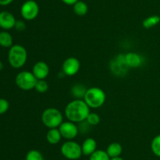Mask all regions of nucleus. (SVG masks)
Listing matches in <instances>:
<instances>
[{
    "instance_id": "nucleus-1",
    "label": "nucleus",
    "mask_w": 160,
    "mask_h": 160,
    "mask_svg": "<svg viewBox=\"0 0 160 160\" xmlns=\"http://www.w3.org/2000/svg\"><path fill=\"white\" fill-rule=\"evenodd\" d=\"M90 112V108L82 99L71 100L67 104L64 110L67 119L75 123H81L86 121Z\"/></svg>"
},
{
    "instance_id": "nucleus-2",
    "label": "nucleus",
    "mask_w": 160,
    "mask_h": 160,
    "mask_svg": "<svg viewBox=\"0 0 160 160\" xmlns=\"http://www.w3.org/2000/svg\"><path fill=\"white\" fill-rule=\"evenodd\" d=\"M83 100L90 108H94V109L99 108L106 102V93L101 88L93 86L87 89Z\"/></svg>"
},
{
    "instance_id": "nucleus-3",
    "label": "nucleus",
    "mask_w": 160,
    "mask_h": 160,
    "mask_svg": "<svg viewBox=\"0 0 160 160\" xmlns=\"http://www.w3.org/2000/svg\"><path fill=\"white\" fill-rule=\"evenodd\" d=\"M28 60V52L21 45H12L8 53V61L12 67L16 69L23 67Z\"/></svg>"
},
{
    "instance_id": "nucleus-4",
    "label": "nucleus",
    "mask_w": 160,
    "mask_h": 160,
    "mask_svg": "<svg viewBox=\"0 0 160 160\" xmlns=\"http://www.w3.org/2000/svg\"><path fill=\"white\" fill-rule=\"evenodd\" d=\"M42 122L48 129L59 128L63 122V115L56 108H48L42 114Z\"/></svg>"
},
{
    "instance_id": "nucleus-5",
    "label": "nucleus",
    "mask_w": 160,
    "mask_h": 160,
    "mask_svg": "<svg viewBox=\"0 0 160 160\" xmlns=\"http://www.w3.org/2000/svg\"><path fill=\"white\" fill-rule=\"evenodd\" d=\"M38 79L34 76L32 72L22 71L19 72L15 78V83L17 87L22 90L28 91L34 89Z\"/></svg>"
},
{
    "instance_id": "nucleus-6",
    "label": "nucleus",
    "mask_w": 160,
    "mask_h": 160,
    "mask_svg": "<svg viewBox=\"0 0 160 160\" xmlns=\"http://www.w3.org/2000/svg\"><path fill=\"white\" fill-rule=\"evenodd\" d=\"M61 154L69 160H78L83 155L81 145L74 141H67L60 147Z\"/></svg>"
},
{
    "instance_id": "nucleus-7",
    "label": "nucleus",
    "mask_w": 160,
    "mask_h": 160,
    "mask_svg": "<svg viewBox=\"0 0 160 160\" xmlns=\"http://www.w3.org/2000/svg\"><path fill=\"white\" fill-rule=\"evenodd\" d=\"M39 6L34 0H26L20 8V14L24 20H33L39 14Z\"/></svg>"
},
{
    "instance_id": "nucleus-8",
    "label": "nucleus",
    "mask_w": 160,
    "mask_h": 160,
    "mask_svg": "<svg viewBox=\"0 0 160 160\" xmlns=\"http://www.w3.org/2000/svg\"><path fill=\"white\" fill-rule=\"evenodd\" d=\"M59 130L62 137L67 141H72L76 138L79 133V128L76 123L69 120L67 122H62L59 126Z\"/></svg>"
},
{
    "instance_id": "nucleus-9",
    "label": "nucleus",
    "mask_w": 160,
    "mask_h": 160,
    "mask_svg": "<svg viewBox=\"0 0 160 160\" xmlns=\"http://www.w3.org/2000/svg\"><path fill=\"white\" fill-rule=\"evenodd\" d=\"M81 69V62L73 56L67 58L62 64V72L67 76H73Z\"/></svg>"
},
{
    "instance_id": "nucleus-10",
    "label": "nucleus",
    "mask_w": 160,
    "mask_h": 160,
    "mask_svg": "<svg viewBox=\"0 0 160 160\" xmlns=\"http://www.w3.org/2000/svg\"><path fill=\"white\" fill-rule=\"evenodd\" d=\"M49 66L45 61H38L32 67V73L38 80L45 79L49 75Z\"/></svg>"
},
{
    "instance_id": "nucleus-11",
    "label": "nucleus",
    "mask_w": 160,
    "mask_h": 160,
    "mask_svg": "<svg viewBox=\"0 0 160 160\" xmlns=\"http://www.w3.org/2000/svg\"><path fill=\"white\" fill-rule=\"evenodd\" d=\"M17 22L15 17L12 13L8 11H2L0 13V28L4 30H10L15 27Z\"/></svg>"
},
{
    "instance_id": "nucleus-12",
    "label": "nucleus",
    "mask_w": 160,
    "mask_h": 160,
    "mask_svg": "<svg viewBox=\"0 0 160 160\" xmlns=\"http://www.w3.org/2000/svg\"><path fill=\"white\" fill-rule=\"evenodd\" d=\"M124 60L127 66L129 68H138L142 66L143 58L140 54L134 52H129L124 54Z\"/></svg>"
},
{
    "instance_id": "nucleus-13",
    "label": "nucleus",
    "mask_w": 160,
    "mask_h": 160,
    "mask_svg": "<svg viewBox=\"0 0 160 160\" xmlns=\"http://www.w3.org/2000/svg\"><path fill=\"white\" fill-rule=\"evenodd\" d=\"M81 150H82L83 155L90 156L97 150L96 141L92 137L86 138L81 144Z\"/></svg>"
},
{
    "instance_id": "nucleus-14",
    "label": "nucleus",
    "mask_w": 160,
    "mask_h": 160,
    "mask_svg": "<svg viewBox=\"0 0 160 160\" xmlns=\"http://www.w3.org/2000/svg\"><path fill=\"white\" fill-rule=\"evenodd\" d=\"M62 138V135H61L60 132H59V128L48 129V131L46 133V140L48 144H59Z\"/></svg>"
},
{
    "instance_id": "nucleus-15",
    "label": "nucleus",
    "mask_w": 160,
    "mask_h": 160,
    "mask_svg": "<svg viewBox=\"0 0 160 160\" xmlns=\"http://www.w3.org/2000/svg\"><path fill=\"white\" fill-rule=\"evenodd\" d=\"M106 151L110 158H115L120 156L123 152V147L120 143L112 142L108 145Z\"/></svg>"
},
{
    "instance_id": "nucleus-16",
    "label": "nucleus",
    "mask_w": 160,
    "mask_h": 160,
    "mask_svg": "<svg viewBox=\"0 0 160 160\" xmlns=\"http://www.w3.org/2000/svg\"><path fill=\"white\" fill-rule=\"evenodd\" d=\"M73 9L76 15L79 16V17H83L87 14L88 11V6L87 3H84V1L79 0L73 5Z\"/></svg>"
},
{
    "instance_id": "nucleus-17",
    "label": "nucleus",
    "mask_w": 160,
    "mask_h": 160,
    "mask_svg": "<svg viewBox=\"0 0 160 160\" xmlns=\"http://www.w3.org/2000/svg\"><path fill=\"white\" fill-rule=\"evenodd\" d=\"M87 89H88L85 87V86H84L83 84L77 83V84L73 85V87L71 88V94L76 99L84 98Z\"/></svg>"
},
{
    "instance_id": "nucleus-18",
    "label": "nucleus",
    "mask_w": 160,
    "mask_h": 160,
    "mask_svg": "<svg viewBox=\"0 0 160 160\" xmlns=\"http://www.w3.org/2000/svg\"><path fill=\"white\" fill-rule=\"evenodd\" d=\"M0 45L5 48H10L12 45V37L6 31H0Z\"/></svg>"
},
{
    "instance_id": "nucleus-19",
    "label": "nucleus",
    "mask_w": 160,
    "mask_h": 160,
    "mask_svg": "<svg viewBox=\"0 0 160 160\" xmlns=\"http://www.w3.org/2000/svg\"><path fill=\"white\" fill-rule=\"evenodd\" d=\"M160 23V17L159 15H152L146 17L142 21V26L145 29H149L156 26Z\"/></svg>"
},
{
    "instance_id": "nucleus-20",
    "label": "nucleus",
    "mask_w": 160,
    "mask_h": 160,
    "mask_svg": "<svg viewBox=\"0 0 160 160\" xmlns=\"http://www.w3.org/2000/svg\"><path fill=\"white\" fill-rule=\"evenodd\" d=\"M110 158L106 151L102 149L96 150L89 156V160H110Z\"/></svg>"
},
{
    "instance_id": "nucleus-21",
    "label": "nucleus",
    "mask_w": 160,
    "mask_h": 160,
    "mask_svg": "<svg viewBox=\"0 0 160 160\" xmlns=\"http://www.w3.org/2000/svg\"><path fill=\"white\" fill-rule=\"evenodd\" d=\"M25 160H45V158L42 152L36 149H32L27 153Z\"/></svg>"
},
{
    "instance_id": "nucleus-22",
    "label": "nucleus",
    "mask_w": 160,
    "mask_h": 160,
    "mask_svg": "<svg viewBox=\"0 0 160 160\" xmlns=\"http://www.w3.org/2000/svg\"><path fill=\"white\" fill-rule=\"evenodd\" d=\"M151 149L156 156L160 158V134L152 139L151 142Z\"/></svg>"
},
{
    "instance_id": "nucleus-23",
    "label": "nucleus",
    "mask_w": 160,
    "mask_h": 160,
    "mask_svg": "<svg viewBox=\"0 0 160 160\" xmlns=\"http://www.w3.org/2000/svg\"><path fill=\"white\" fill-rule=\"evenodd\" d=\"M48 87H49V86H48V83L45 79L38 80L37 83L35 85V87H34V89L38 93H46L48 91Z\"/></svg>"
},
{
    "instance_id": "nucleus-24",
    "label": "nucleus",
    "mask_w": 160,
    "mask_h": 160,
    "mask_svg": "<svg viewBox=\"0 0 160 160\" xmlns=\"http://www.w3.org/2000/svg\"><path fill=\"white\" fill-rule=\"evenodd\" d=\"M100 116L95 112H90L86 119V122L90 125H97L100 122Z\"/></svg>"
},
{
    "instance_id": "nucleus-25",
    "label": "nucleus",
    "mask_w": 160,
    "mask_h": 160,
    "mask_svg": "<svg viewBox=\"0 0 160 160\" xmlns=\"http://www.w3.org/2000/svg\"><path fill=\"white\" fill-rule=\"evenodd\" d=\"M9 108V103L4 98H0V115L6 113Z\"/></svg>"
},
{
    "instance_id": "nucleus-26",
    "label": "nucleus",
    "mask_w": 160,
    "mask_h": 160,
    "mask_svg": "<svg viewBox=\"0 0 160 160\" xmlns=\"http://www.w3.org/2000/svg\"><path fill=\"white\" fill-rule=\"evenodd\" d=\"M14 28L17 31H23L26 28V24L23 20H17Z\"/></svg>"
},
{
    "instance_id": "nucleus-27",
    "label": "nucleus",
    "mask_w": 160,
    "mask_h": 160,
    "mask_svg": "<svg viewBox=\"0 0 160 160\" xmlns=\"http://www.w3.org/2000/svg\"><path fill=\"white\" fill-rule=\"evenodd\" d=\"M64 4L68 5V6H73L77 2H78L79 0H61Z\"/></svg>"
},
{
    "instance_id": "nucleus-28",
    "label": "nucleus",
    "mask_w": 160,
    "mask_h": 160,
    "mask_svg": "<svg viewBox=\"0 0 160 160\" xmlns=\"http://www.w3.org/2000/svg\"><path fill=\"white\" fill-rule=\"evenodd\" d=\"M13 0H0V6H8L12 3Z\"/></svg>"
},
{
    "instance_id": "nucleus-29",
    "label": "nucleus",
    "mask_w": 160,
    "mask_h": 160,
    "mask_svg": "<svg viewBox=\"0 0 160 160\" xmlns=\"http://www.w3.org/2000/svg\"><path fill=\"white\" fill-rule=\"evenodd\" d=\"M110 160H124L123 158H121L120 156L119 157H115V158H111Z\"/></svg>"
},
{
    "instance_id": "nucleus-30",
    "label": "nucleus",
    "mask_w": 160,
    "mask_h": 160,
    "mask_svg": "<svg viewBox=\"0 0 160 160\" xmlns=\"http://www.w3.org/2000/svg\"><path fill=\"white\" fill-rule=\"evenodd\" d=\"M3 67H4V66H3L2 62V61H0V71L2 70V69H3Z\"/></svg>"
}]
</instances>
